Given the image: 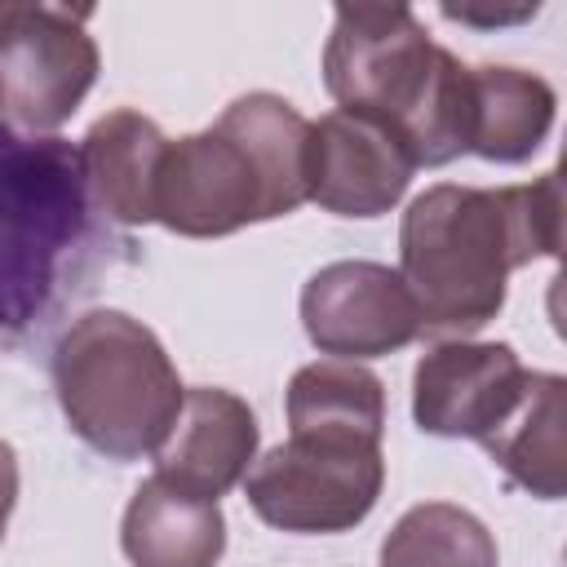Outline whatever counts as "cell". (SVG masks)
Returning a JSON list of instances; mask_svg holds the SVG:
<instances>
[{
    "instance_id": "obj_5",
    "label": "cell",
    "mask_w": 567,
    "mask_h": 567,
    "mask_svg": "<svg viewBox=\"0 0 567 567\" xmlns=\"http://www.w3.org/2000/svg\"><path fill=\"white\" fill-rule=\"evenodd\" d=\"M66 425L111 461L155 456L182 412V377L159 337L124 310H89L53 346Z\"/></svg>"
},
{
    "instance_id": "obj_3",
    "label": "cell",
    "mask_w": 567,
    "mask_h": 567,
    "mask_svg": "<svg viewBox=\"0 0 567 567\" xmlns=\"http://www.w3.org/2000/svg\"><path fill=\"white\" fill-rule=\"evenodd\" d=\"M310 120L279 93L235 97L213 128L168 137L151 217L186 239L235 235L310 199Z\"/></svg>"
},
{
    "instance_id": "obj_18",
    "label": "cell",
    "mask_w": 567,
    "mask_h": 567,
    "mask_svg": "<svg viewBox=\"0 0 567 567\" xmlns=\"http://www.w3.org/2000/svg\"><path fill=\"white\" fill-rule=\"evenodd\" d=\"M13 505H18V452L0 439V540H4Z\"/></svg>"
},
{
    "instance_id": "obj_13",
    "label": "cell",
    "mask_w": 567,
    "mask_h": 567,
    "mask_svg": "<svg viewBox=\"0 0 567 567\" xmlns=\"http://www.w3.org/2000/svg\"><path fill=\"white\" fill-rule=\"evenodd\" d=\"M168 137L159 133L155 120H146L133 106L106 111L80 142V164L89 195L106 221L124 226H146L151 217V195H155V173Z\"/></svg>"
},
{
    "instance_id": "obj_20",
    "label": "cell",
    "mask_w": 567,
    "mask_h": 567,
    "mask_svg": "<svg viewBox=\"0 0 567 567\" xmlns=\"http://www.w3.org/2000/svg\"><path fill=\"white\" fill-rule=\"evenodd\" d=\"M0 115H4V97H0Z\"/></svg>"
},
{
    "instance_id": "obj_8",
    "label": "cell",
    "mask_w": 567,
    "mask_h": 567,
    "mask_svg": "<svg viewBox=\"0 0 567 567\" xmlns=\"http://www.w3.org/2000/svg\"><path fill=\"white\" fill-rule=\"evenodd\" d=\"M306 337L332 359H377L421 337L416 301L399 270L381 261H332L301 288Z\"/></svg>"
},
{
    "instance_id": "obj_19",
    "label": "cell",
    "mask_w": 567,
    "mask_h": 567,
    "mask_svg": "<svg viewBox=\"0 0 567 567\" xmlns=\"http://www.w3.org/2000/svg\"><path fill=\"white\" fill-rule=\"evenodd\" d=\"M532 13H536V4H523V9H496V13H478V9L443 4V18H452V22H483V27H492V22H523V18H532Z\"/></svg>"
},
{
    "instance_id": "obj_9",
    "label": "cell",
    "mask_w": 567,
    "mask_h": 567,
    "mask_svg": "<svg viewBox=\"0 0 567 567\" xmlns=\"http://www.w3.org/2000/svg\"><path fill=\"white\" fill-rule=\"evenodd\" d=\"M527 368L505 341H439L416 359L412 416L434 439L483 443L518 403Z\"/></svg>"
},
{
    "instance_id": "obj_14",
    "label": "cell",
    "mask_w": 567,
    "mask_h": 567,
    "mask_svg": "<svg viewBox=\"0 0 567 567\" xmlns=\"http://www.w3.org/2000/svg\"><path fill=\"white\" fill-rule=\"evenodd\" d=\"M483 452L523 492L558 501L567 487V381L532 372L509 416L483 439Z\"/></svg>"
},
{
    "instance_id": "obj_16",
    "label": "cell",
    "mask_w": 567,
    "mask_h": 567,
    "mask_svg": "<svg viewBox=\"0 0 567 567\" xmlns=\"http://www.w3.org/2000/svg\"><path fill=\"white\" fill-rule=\"evenodd\" d=\"M288 425L292 430H337L381 439L385 430V385L377 372L350 359H319L288 381Z\"/></svg>"
},
{
    "instance_id": "obj_7",
    "label": "cell",
    "mask_w": 567,
    "mask_h": 567,
    "mask_svg": "<svg viewBox=\"0 0 567 567\" xmlns=\"http://www.w3.org/2000/svg\"><path fill=\"white\" fill-rule=\"evenodd\" d=\"M89 9L0 4V97L22 133H53L97 80Z\"/></svg>"
},
{
    "instance_id": "obj_11",
    "label": "cell",
    "mask_w": 567,
    "mask_h": 567,
    "mask_svg": "<svg viewBox=\"0 0 567 567\" xmlns=\"http://www.w3.org/2000/svg\"><path fill=\"white\" fill-rule=\"evenodd\" d=\"M257 461V416L252 408L221 390V385H195L182 399V412L168 430V439L155 452V478L217 501Z\"/></svg>"
},
{
    "instance_id": "obj_17",
    "label": "cell",
    "mask_w": 567,
    "mask_h": 567,
    "mask_svg": "<svg viewBox=\"0 0 567 567\" xmlns=\"http://www.w3.org/2000/svg\"><path fill=\"white\" fill-rule=\"evenodd\" d=\"M377 567H501V554L478 514L452 501H421L385 532Z\"/></svg>"
},
{
    "instance_id": "obj_1",
    "label": "cell",
    "mask_w": 567,
    "mask_h": 567,
    "mask_svg": "<svg viewBox=\"0 0 567 567\" xmlns=\"http://www.w3.org/2000/svg\"><path fill=\"white\" fill-rule=\"evenodd\" d=\"M120 261L133 239L97 213L80 146L0 115V354L40 341Z\"/></svg>"
},
{
    "instance_id": "obj_15",
    "label": "cell",
    "mask_w": 567,
    "mask_h": 567,
    "mask_svg": "<svg viewBox=\"0 0 567 567\" xmlns=\"http://www.w3.org/2000/svg\"><path fill=\"white\" fill-rule=\"evenodd\" d=\"M474 75V133L470 155L492 164H523L554 128V89L536 71L518 66H470Z\"/></svg>"
},
{
    "instance_id": "obj_12",
    "label": "cell",
    "mask_w": 567,
    "mask_h": 567,
    "mask_svg": "<svg viewBox=\"0 0 567 567\" xmlns=\"http://www.w3.org/2000/svg\"><path fill=\"white\" fill-rule=\"evenodd\" d=\"M120 545L133 567H217L226 554V518L217 501L151 474L128 496Z\"/></svg>"
},
{
    "instance_id": "obj_2",
    "label": "cell",
    "mask_w": 567,
    "mask_h": 567,
    "mask_svg": "<svg viewBox=\"0 0 567 567\" xmlns=\"http://www.w3.org/2000/svg\"><path fill=\"white\" fill-rule=\"evenodd\" d=\"M558 248L563 177L554 168L527 186L439 182L403 213L399 275L416 301L421 332L465 341L501 315L509 270L558 257Z\"/></svg>"
},
{
    "instance_id": "obj_4",
    "label": "cell",
    "mask_w": 567,
    "mask_h": 567,
    "mask_svg": "<svg viewBox=\"0 0 567 567\" xmlns=\"http://www.w3.org/2000/svg\"><path fill=\"white\" fill-rule=\"evenodd\" d=\"M323 84L337 111L385 124L416 168L470 155L474 75L408 4H337Z\"/></svg>"
},
{
    "instance_id": "obj_10",
    "label": "cell",
    "mask_w": 567,
    "mask_h": 567,
    "mask_svg": "<svg viewBox=\"0 0 567 567\" xmlns=\"http://www.w3.org/2000/svg\"><path fill=\"white\" fill-rule=\"evenodd\" d=\"M416 164L403 151V142L350 111H332L319 124H310V164H306V186L310 199L337 217H381L390 213Z\"/></svg>"
},
{
    "instance_id": "obj_6",
    "label": "cell",
    "mask_w": 567,
    "mask_h": 567,
    "mask_svg": "<svg viewBox=\"0 0 567 567\" xmlns=\"http://www.w3.org/2000/svg\"><path fill=\"white\" fill-rule=\"evenodd\" d=\"M385 487L381 439L292 430L244 474L252 514L279 532L332 536L363 523Z\"/></svg>"
}]
</instances>
